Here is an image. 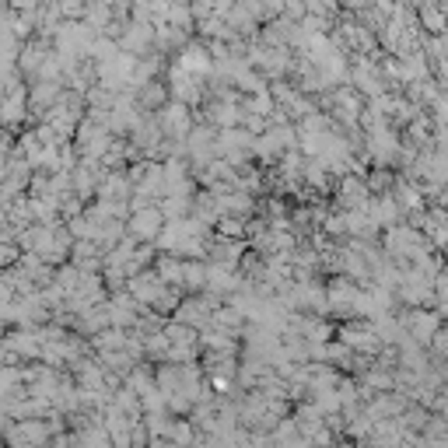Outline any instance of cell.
I'll return each mask as SVG.
<instances>
[{
	"label": "cell",
	"instance_id": "cell-1",
	"mask_svg": "<svg viewBox=\"0 0 448 448\" xmlns=\"http://www.w3.org/2000/svg\"><path fill=\"white\" fill-rule=\"evenodd\" d=\"M154 35H158V25L154 21H130L119 35V49L123 53H133V56H144L151 46H154Z\"/></svg>",
	"mask_w": 448,
	"mask_h": 448
},
{
	"label": "cell",
	"instance_id": "cell-2",
	"mask_svg": "<svg viewBox=\"0 0 448 448\" xmlns=\"http://www.w3.org/2000/svg\"><path fill=\"white\" fill-rule=\"evenodd\" d=\"M175 67H182V70H189V74H203V70L210 67L207 46H200V42H186V46H182V56H179Z\"/></svg>",
	"mask_w": 448,
	"mask_h": 448
},
{
	"label": "cell",
	"instance_id": "cell-3",
	"mask_svg": "<svg viewBox=\"0 0 448 448\" xmlns=\"http://www.w3.org/2000/svg\"><path fill=\"white\" fill-rule=\"evenodd\" d=\"M133 231H137L140 238H154V235L161 231V210H154V207H140V214L133 217Z\"/></svg>",
	"mask_w": 448,
	"mask_h": 448
},
{
	"label": "cell",
	"instance_id": "cell-4",
	"mask_svg": "<svg viewBox=\"0 0 448 448\" xmlns=\"http://www.w3.org/2000/svg\"><path fill=\"white\" fill-rule=\"evenodd\" d=\"M161 126H165L168 133H182V130L189 126V112H186L182 105H165V116H161Z\"/></svg>",
	"mask_w": 448,
	"mask_h": 448
},
{
	"label": "cell",
	"instance_id": "cell-5",
	"mask_svg": "<svg viewBox=\"0 0 448 448\" xmlns=\"http://www.w3.org/2000/svg\"><path fill=\"white\" fill-rule=\"evenodd\" d=\"M60 4V11H63V18H70V21H77V18H84L88 14V0H56Z\"/></svg>",
	"mask_w": 448,
	"mask_h": 448
},
{
	"label": "cell",
	"instance_id": "cell-6",
	"mask_svg": "<svg viewBox=\"0 0 448 448\" xmlns=\"http://www.w3.org/2000/svg\"><path fill=\"white\" fill-rule=\"evenodd\" d=\"M35 7H42V0H11V11H25V14H32Z\"/></svg>",
	"mask_w": 448,
	"mask_h": 448
},
{
	"label": "cell",
	"instance_id": "cell-7",
	"mask_svg": "<svg viewBox=\"0 0 448 448\" xmlns=\"http://www.w3.org/2000/svg\"><path fill=\"white\" fill-rule=\"evenodd\" d=\"M344 4H347V7H365L368 0H344Z\"/></svg>",
	"mask_w": 448,
	"mask_h": 448
}]
</instances>
